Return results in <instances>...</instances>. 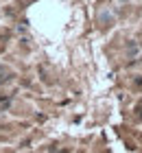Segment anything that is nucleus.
Listing matches in <instances>:
<instances>
[{"mask_svg": "<svg viewBox=\"0 0 142 153\" xmlns=\"http://www.w3.org/2000/svg\"><path fill=\"white\" fill-rule=\"evenodd\" d=\"M11 79V72L7 68H2V66H0V83H7V81Z\"/></svg>", "mask_w": 142, "mask_h": 153, "instance_id": "obj_1", "label": "nucleus"}]
</instances>
